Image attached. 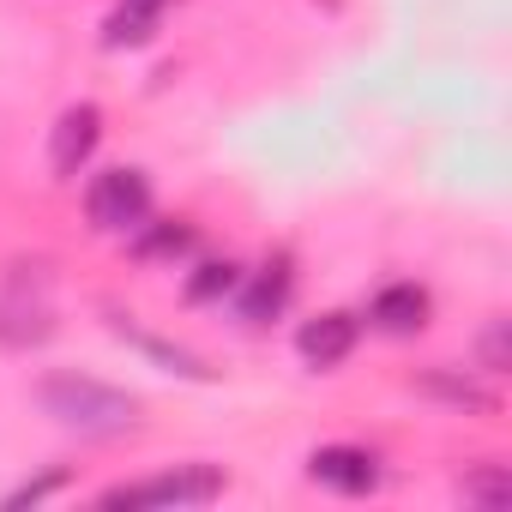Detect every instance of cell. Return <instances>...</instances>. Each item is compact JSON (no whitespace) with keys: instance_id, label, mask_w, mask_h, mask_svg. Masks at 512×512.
<instances>
[{"instance_id":"6da1fadb","label":"cell","mask_w":512,"mask_h":512,"mask_svg":"<svg viewBox=\"0 0 512 512\" xmlns=\"http://www.w3.org/2000/svg\"><path fill=\"white\" fill-rule=\"evenodd\" d=\"M37 404L85 440H121V434L139 428V398H127V392H115L91 374H49L37 386Z\"/></svg>"},{"instance_id":"7a4b0ae2","label":"cell","mask_w":512,"mask_h":512,"mask_svg":"<svg viewBox=\"0 0 512 512\" xmlns=\"http://www.w3.org/2000/svg\"><path fill=\"white\" fill-rule=\"evenodd\" d=\"M223 488H229L223 464H175V470H157L145 482L109 488L103 506H211Z\"/></svg>"},{"instance_id":"3957f363","label":"cell","mask_w":512,"mask_h":512,"mask_svg":"<svg viewBox=\"0 0 512 512\" xmlns=\"http://www.w3.org/2000/svg\"><path fill=\"white\" fill-rule=\"evenodd\" d=\"M85 217L103 235H133L151 217V175L145 169H103L85 187Z\"/></svg>"},{"instance_id":"277c9868","label":"cell","mask_w":512,"mask_h":512,"mask_svg":"<svg viewBox=\"0 0 512 512\" xmlns=\"http://www.w3.org/2000/svg\"><path fill=\"white\" fill-rule=\"evenodd\" d=\"M235 296H241V320L247 326H272L290 308V296H296V260L290 253H272L260 272H241Z\"/></svg>"},{"instance_id":"5b68a950","label":"cell","mask_w":512,"mask_h":512,"mask_svg":"<svg viewBox=\"0 0 512 512\" xmlns=\"http://www.w3.org/2000/svg\"><path fill=\"white\" fill-rule=\"evenodd\" d=\"M97 139H103V109L97 103H73L55 121V133H49V169H55V181H73L91 163Z\"/></svg>"},{"instance_id":"8992f818","label":"cell","mask_w":512,"mask_h":512,"mask_svg":"<svg viewBox=\"0 0 512 512\" xmlns=\"http://www.w3.org/2000/svg\"><path fill=\"white\" fill-rule=\"evenodd\" d=\"M356 344H362V320H356V314H344V308L314 314V320L296 332L302 362H308V368H320V374H332L338 362H350V356H356Z\"/></svg>"},{"instance_id":"52a82bcc","label":"cell","mask_w":512,"mask_h":512,"mask_svg":"<svg viewBox=\"0 0 512 512\" xmlns=\"http://www.w3.org/2000/svg\"><path fill=\"white\" fill-rule=\"evenodd\" d=\"M308 476L332 494H374L380 488V458L368 446H320L308 458Z\"/></svg>"},{"instance_id":"ba28073f","label":"cell","mask_w":512,"mask_h":512,"mask_svg":"<svg viewBox=\"0 0 512 512\" xmlns=\"http://www.w3.org/2000/svg\"><path fill=\"white\" fill-rule=\"evenodd\" d=\"M434 314V296L422 284H386L374 302H368V326L386 332V338H416Z\"/></svg>"},{"instance_id":"9c48e42d","label":"cell","mask_w":512,"mask_h":512,"mask_svg":"<svg viewBox=\"0 0 512 512\" xmlns=\"http://www.w3.org/2000/svg\"><path fill=\"white\" fill-rule=\"evenodd\" d=\"M410 386H416L422 398H434V404H452V410H470V416H500V392H494L488 380L464 374V368H428V374H416Z\"/></svg>"},{"instance_id":"30bf717a","label":"cell","mask_w":512,"mask_h":512,"mask_svg":"<svg viewBox=\"0 0 512 512\" xmlns=\"http://www.w3.org/2000/svg\"><path fill=\"white\" fill-rule=\"evenodd\" d=\"M55 332V308H49V296L37 290H25L19 278H13V290H7V302H0V344H13V350H31V344H43Z\"/></svg>"},{"instance_id":"8fae6325","label":"cell","mask_w":512,"mask_h":512,"mask_svg":"<svg viewBox=\"0 0 512 512\" xmlns=\"http://www.w3.org/2000/svg\"><path fill=\"white\" fill-rule=\"evenodd\" d=\"M127 247H133V260L139 266H181L187 253L199 247V223H187V217H163V223H139L133 235H127Z\"/></svg>"},{"instance_id":"7c38bea8","label":"cell","mask_w":512,"mask_h":512,"mask_svg":"<svg viewBox=\"0 0 512 512\" xmlns=\"http://www.w3.org/2000/svg\"><path fill=\"white\" fill-rule=\"evenodd\" d=\"M115 332L139 350V356H151L157 368H169V374H187V380H211V368L193 356V350H181V344H169V338H157V332H145V326H133V314H115Z\"/></svg>"},{"instance_id":"4fadbf2b","label":"cell","mask_w":512,"mask_h":512,"mask_svg":"<svg viewBox=\"0 0 512 512\" xmlns=\"http://www.w3.org/2000/svg\"><path fill=\"white\" fill-rule=\"evenodd\" d=\"M151 31H157V13L139 7V0H121L103 19V49H139V43H151Z\"/></svg>"},{"instance_id":"5bb4252c","label":"cell","mask_w":512,"mask_h":512,"mask_svg":"<svg viewBox=\"0 0 512 512\" xmlns=\"http://www.w3.org/2000/svg\"><path fill=\"white\" fill-rule=\"evenodd\" d=\"M235 284H241V266L235 260H205V266H193V278H187V302H223V296H235Z\"/></svg>"},{"instance_id":"9a60e30c","label":"cell","mask_w":512,"mask_h":512,"mask_svg":"<svg viewBox=\"0 0 512 512\" xmlns=\"http://www.w3.org/2000/svg\"><path fill=\"white\" fill-rule=\"evenodd\" d=\"M458 488H464V500H476V506H488V512H500V506L512 500V476H506V464H476V470L458 476Z\"/></svg>"},{"instance_id":"2e32d148","label":"cell","mask_w":512,"mask_h":512,"mask_svg":"<svg viewBox=\"0 0 512 512\" xmlns=\"http://www.w3.org/2000/svg\"><path fill=\"white\" fill-rule=\"evenodd\" d=\"M476 356H482V374H506L512 368V326L506 320H488L482 338H476Z\"/></svg>"},{"instance_id":"e0dca14e","label":"cell","mask_w":512,"mask_h":512,"mask_svg":"<svg viewBox=\"0 0 512 512\" xmlns=\"http://www.w3.org/2000/svg\"><path fill=\"white\" fill-rule=\"evenodd\" d=\"M61 482H67V470L55 464V470H43L37 482H25V488H13V494H7V506H13V512H19V506H37V500H49V494H55Z\"/></svg>"},{"instance_id":"ac0fdd59","label":"cell","mask_w":512,"mask_h":512,"mask_svg":"<svg viewBox=\"0 0 512 512\" xmlns=\"http://www.w3.org/2000/svg\"><path fill=\"white\" fill-rule=\"evenodd\" d=\"M139 7H151V13H163V7H175V0H139Z\"/></svg>"}]
</instances>
